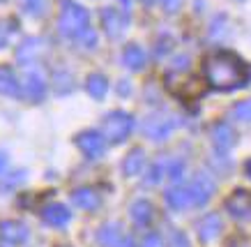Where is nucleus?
<instances>
[{
    "label": "nucleus",
    "instance_id": "10",
    "mask_svg": "<svg viewBox=\"0 0 251 247\" xmlns=\"http://www.w3.org/2000/svg\"><path fill=\"white\" fill-rule=\"evenodd\" d=\"M191 190V199H194V206H205L210 196L214 194V180L207 173H198L194 178V183L189 185Z\"/></svg>",
    "mask_w": 251,
    "mask_h": 247
},
{
    "label": "nucleus",
    "instance_id": "6",
    "mask_svg": "<svg viewBox=\"0 0 251 247\" xmlns=\"http://www.w3.org/2000/svg\"><path fill=\"white\" fill-rule=\"evenodd\" d=\"M76 146L85 157L99 160L104 155V150H106V137H101L99 132H81L76 137Z\"/></svg>",
    "mask_w": 251,
    "mask_h": 247
},
{
    "label": "nucleus",
    "instance_id": "16",
    "mask_svg": "<svg viewBox=\"0 0 251 247\" xmlns=\"http://www.w3.org/2000/svg\"><path fill=\"white\" fill-rule=\"evenodd\" d=\"M166 203L173 210H184L194 206V199H191V190L189 187H173L166 192Z\"/></svg>",
    "mask_w": 251,
    "mask_h": 247
},
{
    "label": "nucleus",
    "instance_id": "12",
    "mask_svg": "<svg viewBox=\"0 0 251 247\" xmlns=\"http://www.w3.org/2000/svg\"><path fill=\"white\" fill-rule=\"evenodd\" d=\"M196 229H198V238L203 243H212L214 238H219L221 233V217L217 213H210V215H205L198 222Z\"/></svg>",
    "mask_w": 251,
    "mask_h": 247
},
{
    "label": "nucleus",
    "instance_id": "20",
    "mask_svg": "<svg viewBox=\"0 0 251 247\" xmlns=\"http://www.w3.org/2000/svg\"><path fill=\"white\" fill-rule=\"evenodd\" d=\"M152 203L150 201H145V199H141V201H134L131 203V220L136 224H150V220H152Z\"/></svg>",
    "mask_w": 251,
    "mask_h": 247
},
{
    "label": "nucleus",
    "instance_id": "22",
    "mask_svg": "<svg viewBox=\"0 0 251 247\" xmlns=\"http://www.w3.org/2000/svg\"><path fill=\"white\" fill-rule=\"evenodd\" d=\"M85 88H88L90 97H95V100H104V95H106V90H108V79L101 77V74H90L88 81H85Z\"/></svg>",
    "mask_w": 251,
    "mask_h": 247
},
{
    "label": "nucleus",
    "instance_id": "19",
    "mask_svg": "<svg viewBox=\"0 0 251 247\" xmlns=\"http://www.w3.org/2000/svg\"><path fill=\"white\" fill-rule=\"evenodd\" d=\"M145 166V153L141 148H134L127 157H125V162H122V171H125V176H138Z\"/></svg>",
    "mask_w": 251,
    "mask_h": 247
},
{
    "label": "nucleus",
    "instance_id": "26",
    "mask_svg": "<svg viewBox=\"0 0 251 247\" xmlns=\"http://www.w3.org/2000/svg\"><path fill=\"white\" fill-rule=\"evenodd\" d=\"M23 9L28 12V14H42V9H44V0H21Z\"/></svg>",
    "mask_w": 251,
    "mask_h": 247
},
{
    "label": "nucleus",
    "instance_id": "1",
    "mask_svg": "<svg viewBox=\"0 0 251 247\" xmlns=\"http://www.w3.org/2000/svg\"><path fill=\"white\" fill-rule=\"evenodd\" d=\"M207 83L217 88V90H233L244 85L247 79V70H244V62L237 55L228 54V51H221V54L210 55L203 65Z\"/></svg>",
    "mask_w": 251,
    "mask_h": 247
},
{
    "label": "nucleus",
    "instance_id": "21",
    "mask_svg": "<svg viewBox=\"0 0 251 247\" xmlns=\"http://www.w3.org/2000/svg\"><path fill=\"white\" fill-rule=\"evenodd\" d=\"M44 93H46V83L42 81V77L30 74L28 81H25V97L30 102H42L44 100Z\"/></svg>",
    "mask_w": 251,
    "mask_h": 247
},
{
    "label": "nucleus",
    "instance_id": "4",
    "mask_svg": "<svg viewBox=\"0 0 251 247\" xmlns=\"http://www.w3.org/2000/svg\"><path fill=\"white\" fill-rule=\"evenodd\" d=\"M166 85L168 90L182 100H196L201 95H205L207 85L201 81V79L194 77H182V74H168L166 77Z\"/></svg>",
    "mask_w": 251,
    "mask_h": 247
},
{
    "label": "nucleus",
    "instance_id": "8",
    "mask_svg": "<svg viewBox=\"0 0 251 247\" xmlns=\"http://www.w3.org/2000/svg\"><path fill=\"white\" fill-rule=\"evenodd\" d=\"M226 210L235 220H251V192L247 190H235L226 199Z\"/></svg>",
    "mask_w": 251,
    "mask_h": 247
},
{
    "label": "nucleus",
    "instance_id": "28",
    "mask_svg": "<svg viewBox=\"0 0 251 247\" xmlns=\"http://www.w3.org/2000/svg\"><path fill=\"white\" fill-rule=\"evenodd\" d=\"M141 247H166V245H164L161 236H157V233H148V236L143 238V243H141Z\"/></svg>",
    "mask_w": 251,
    "mask_h": 247
},
{
    "label": "nucleus",
    "instance_id": "29",
    "mask_svg": "<svg viewBox=\"0 0 251 247\" xmlns=\"http://www.w3.org/2000/svg\"><path fill=\"white\" fill-rule=\"evenodd\" d=\"M161 7H164V12H168V14H175L177 9L182 7V0H161Z\"/></svg>",
    "mask_w": 251,
    "mask_h": 247
},
{
    "label": "nucleus",
    "instance_id": "31",
    "mask_svg": "<svg viewBox=\"0 0 251 247\" xmlns=\"http://www.w3.org/2000/svg\"><path fill=\"white\" fill-rule=\"evenodd\" d=\"M5 169H7V155L0 153V173H2Z\"/></svg>",
    "mask_w": 251,
    "mask_h": 247
},
{
    "label": "nucleus",
    "instance_id": "33",
    "mask_svg": "<svg viewBox=\"0 0 251 247\" xmlns=\"http://www.w3.org/2000/svg\"><path fill=\"white\" fill-rule=\"evenodd\" d=\"M143 2H148V5H150V2H152V0H143Z\"/></svg>",
    "mask_w": 251,
    "mask_h": 247
},
{
    "label": "nucleus",
    "instance_id": "25",
    "mask_svg": "<svg viewBox=\"0 0 251 247\" xmlns=\"http://www.w3.org/2000/svg\"><path fill=\"white\" fill-rule=\"evenodd\" d=\"M166 176L171 178V180H182V176H184V162L182 160H168Z\"/></svg>",
    "mask_w": 251,
    "mask_h": 247
},
{
    "label": "nucleus",
    "instance_id": "11",
    "mask_svg": "<svg viewBox=\"0 0 251 247\" xmlns=\"http://www.w3.org/2000/svg\"><path fill=\"white\" fill-rule=\"evenodd\" d=\"M0 238L5 240L7 245H23L28 240V229H25L23 222L5 220V222H0Z\"/></svg>",
    "mask_w": 251,
    "mask_h": 247
},
{
    "label": "nucleus",
    "instance_id": "15",
    "mask_svg": "<svg viewBox=\"0 0 251 247\" xmlns=\"http://www.w3.org/2000/svg\"><path fill=\"white\" fill-rule=\"evenodd\" d=\"M212 143L219 148V150L233 148V143H235V132H233V127H230L228 123H217L212 127Z\"/></svg>",
    "mask_w": 251,
    "mask_h": 247
},
{
    "label": "nucleus",
    "instance_id": "24",
    "mask_svg": "<svg viewBox=\"0 0 251 247\" xmlns=\"http://www.w3.org/2000/svg\"><path fill=\"white\" fill-rule=\"evenodd\" d=\"M166 166H168V160H159V162L152 164V169H150V173H148V183H159L161 178L166 176Z\"/></svg>",
    "mask_w": 251,
    "mask_h": 247
},
{
    "label": "nucleus",
    "instance_id": "3",
    "mask_svg": "<svg viewBox=\"0 0 251 247\" xmlns=\"http://www.w3.org/2000/svg\"><path fill=\"white\" fill-rule=\"evenodd\" d=\"M134 130V118L125 111H113L104 118V137L111 143H122Z\"/></svg>",
    "mask_w": 251,
    "mask_h": 247
},
{
    "label": "nucleus",
    "instance_id": "17",
    "mask_svg": "<svg viewBox=\"0 0 251 247\" xmlns=\"http://www.w3.org/2000/svg\"><path fill=\"white\" fill-rule=\"evenodd\" d=\"M122 62H125L129 70L138 72L145 67L148 58H145V51L138 47V44H129V47H125V51H122Z\"/></svg>",
    "mask_w": 251,
    "mask_h": 247
},
{
    "label": "nucleus",
    "instance_id": "30",
    "mask_svg": "<svg viewBox=\"0 0 251 247\" xmlns=\"http://www.w3.org/2000/svg\"><path fill=\"white\" fill-rule=\"evenodd\" d=\"M187 62H189V58H187V55L177 58V60H175V70H184V67H187Z\"/></svg>",
    "mask_w": 251,
    "mask_h": 247
},
{
    "label": "nucleus",
    "instance_id": "7",
    "mask_svg": "<svg viewBox=\"0 0 251 247\" xmlns=\"http://www.w3.org/2000/svg\"><path fill=\"white\" fill-rule=\"evenodd\" d=\"M97 240L101 247H134L131 236H125L120 224H104L97 233Z\"/></svg>",
    "mask_w": 251,
    "mask_h": 247
},
{
    "label": "nucleus",
    "instance_id": "13",
    "mask_svg": "<svg viewBox=\"0 0 251 247\" xmlns=\"http://www.w3.org/2000/svg\"><path fill=\"white\" fill-rule=\"evenodd\" d=\"M72 203L83 210H97L99 203H101V196L95 190H90V187H81V190L72 192Z\"/></svg>",
    "mask_w": 251,
    "mask_h": 247
},
{
    "label": "nucleus",
    "instance_id": "32",
    "mask_svg": "<svg viewBox=\"0 0 251 247\" xmlns=\"http://www.w3.org/2000/svg\"><path fill=\"white\" fill-rule=\"evenodd\" d=\"M244 171H247V176L251 178V160H249V162H247V164H244Z\"/></svg>",
    "mask_w": 251,
    "mask_h": 247
},
{
    "label": "nucleus",
    "instance_id": "9",
    "mask_svg": "<svg viewBox=\"0 0 251 247\" xmlns=\"http://www.w3.org/2000/svg\"><path fill=\"white\" fill-rule=\"evenodd\" d=\"M101 21H104V30L111 35V37H118V35H122V30L127 28V24H129V14H127V9H113L108 7L101 12Z\"/></svg>",
    "mask_w": 251,
    "mask_h": 247
},
{
    "label": "nucleus",
    "instance_id": "18",
    "mask_svg": "<svg viewBox=\"0 0 251 247\" xmlns=\"http://www.w3.org/2000/svg\"><path fill=\"white\" fill-rule=\"evenodd\" d=\"M0 95H9V97H19L21 95V85L16 81L14 72L0 65Z\"/></svg>",
    "mask_w": 251,
    "mask_h": 247
},
{
    "label": "nucleus",
    "instance_id": "14",
    "mask_svg": "<svg viewBox=\"0 0 251 247\" xmlns=\"http://www.w3.org/2000/svg\"><path fill=\"white\" fill-rule=\"evenodd\" d=\"M42 217H44L46 224H51V226H65L69 224L72 220V213L67 210V206H62V203H51V206H46L42 210Z\"/></svg>",
    "mask_w": 251,
    "mask_h": 247
},
{
    "label": "nucleus",
    "instance_id": "27",
    "mask_svg": "<svg viewBox=\"0 0 251 247\" xmlns=\"http://www.w3.org/2000/svg\"><path fill=\"white\" fill-rule=\"evenodd\" d=\"M171 247H189V238L182 231H173L171 233Z\"/></svg>",
    "mask_w": 251,
    "mask_h": 247
},
{
    "label": "nucleus",
    "instance_id": "2",
    "mask_svg": "<svg viewBox=\"0 0 251 247\" xmlns=\"http://www.w3.org/2000/svg\"><path fill=\"white\" fill-rule=\"evenodd\" d=\"M90 30V16L81 5L72 0H62L60 12V32L67 39H81Z\"/></svg>",
    "mask_w": 251,
    "mask_h": 247
},
{
    "label": "nucleus",
    "instance_id": "23",
    "mask_svg": "<svg viewBox=\"0 0 251 247\" xmlns=\"http://www.w3.org/2000/svg\"><path fill=\"white\" fill-rule=\"evenodd\" d=\"M233 118L237 120H244V123H251V100H244V102H237L233 107Z\"/></svg>",
    "mask_w": 251,
    "mask_h": 247
},
{
    "label": "nucleus",
    "instance_id": "5",
    "mask_svg": "<svg viewBox=\"0 0 251 247\" xmlns=\"http://www.w3.org/2000/svg\"><path fill=\"white\" fill-rule=\"evenodd\" d=\"M175 127H177V120L173 116H150L143 125V132L152 141H164L171 137Z\"/></svg>",
    "mask_w": 251,
    "mask_h": 247
},
{
    "label": "nucleus",
    "instance_id": "34",
    "mask_svg": "<svg viewBox=\"0 0 251 247\" xmlns=\"http://www.w3.org/2000/svg\"><path fill=\"white\" fill-rule=\"evenodd\" d=\"M60 247H65V245H60Z\"/></svg>",
    "mask_w": 251,
    "mask_h": 247
}]
</instances>
